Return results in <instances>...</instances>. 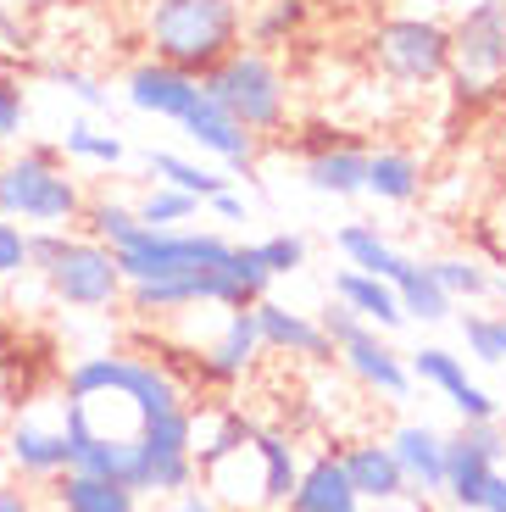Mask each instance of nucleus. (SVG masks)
<instances>
[{"label":"nucleus","mask_w":506,"mask_h":512,"mask_svg":"<svg viewBox=\"0 0 506 512\" xmlns=\"http://www.w3.org/2000/svg\"><path fill=\"white\" fill-rule=\"evenodd\" d=\"M490 295H501V301H506V279H490Z\"/></svg>","instance_id":"a18cd8bd"},{"label":"nucleus","mask_w":506,"mask_h":512,"mask_svg":"<svg viewBox=\"0 0 506 512\" xmlns=\"http://www.w3.org/2000/svg\"><path fill=\"white\" fill-rule=\"evenodd\" d=\"M0 218L23 229H73L84 218V190L62 167V145H23L0 156Z\"/></svg>","instance_id":"7ed1b4c3"},{"label":"nucleus","mask_w":506,"mask_h":512,"mask_svg":"<svg viewBox=\"0 0 506 512\" xmlns=\"http://www.w3.org/2000/svg\"><path fill=\"white\" fill-rule=\"evenodd\" d=\"M201 95L223 106L240 128H251L256 140L262 134H279L284 117H290V78H284V67L267 51H256V45L228 51L212 73H201Z\"/></svg>","instance_id":"20e7f679"},{"label":"nucleus","mask_w":506,"mask_h":512,"mask_svg":"<svg viewBox=\"0 0 506 512\" xmlns=\"http://www.w3.org/2000/svg\"><path fill=\"white\" fill-rule=\"evenodd\" d=\"M0 512H39V507H34V496H28V490L0 485Z\"/></svg>","instance_id":"37998d69"},{"label":"nucleus","mask_w":506,"mask_h":512,"mask_svg":"<svg viewBox=\"0 0 506 512\" xmlns=\"http://www.w3.org/2000/svg\"><path fill=\"white\" fill-rule=\"evenodd\" d=\"M162 512H217V507H212L206 496H195V490H184V496H173Z\"/></svg>","instance_id":"c03bdc74"},{"label":"nucleus","mask_w":506,"mask_h":512,"mask_svg":"<svg viewBox=\"0 0 506 512\" xmlns=\"http://www.w3.org/2000/svg\"><path fill=\"white\" fill-rule=\"evenodd\" d=\"M334 357H345V368H351L356 379L367 384V390H379V396H390V401H406V396H412V368L401 362V351L384 346L379 329H362L356 340H345Z\"/></svg>","instance_id":"2eb2a0df"},{"label":"nucleus","mask_w":506,"mask_h":512,"mask_svg":"<svg viewBox=\"0 0 506 512\" xmlns=\"http://www.w3.org/2000/svg\"><path fill=\"white\" fill-rule=\"evenodd\" d=\"M256 351H262V334H256L251 307H228L217 340L201 351V379L206 384H240L256 368Z\"/></svg>","instance_id":"ddd939ff"},{"label":"nucleus","mask_w":506,"mask_h":512,"mask_svg":"<svg viewBox=\"0 0 506 512\" xmlns=\"http://www.w3.org/2000/svg\"><path fill=\"white\" fill-rule=\"evenodd\" d=\"M367 195H379L390 206H406L423 195V162L412 151H367Z\"/></svg>","instance_id":"b1692460"},{"label":"nucleus","mask_w":506,"mask_h":512,"mask_svg":"<svg viewBox=\"0 0 506 512\" xmlns=\"http://www.w3.org/2000/svg\"><path fill=\"white\" fill-rule=\"evenodd\" d=\"M429 273L451 301H479V295H490V279H495L479 256H440V262H429Z\"/></svg>","instance_id":"c756f323"},{"label":"nucleus","mask_w":506,"mask_h":512,"mask_svg":"<svg viewBox=\"0 0 506 512\" xmlns=\"http://www.w3.org/2000/svg\"><path fill=\"white\" fill-rule=\"evenodd\" d=\"M317 323H323V334H329V340H334V351H340L345 340H356V334H362V329H373V323H362V318H356L351 307H345V301H334V307L323 312V318H317Z\"/></svg>","instance_id":"58836bf2"},{"label":"nucleus","mask_w":506,"mask_h":512,"mask_svg":"<svg viewBox=\"0 0 506 512\" xmlns=\"http://www.w3.org/2000/svg\"><path fill=\"white\" fill-rule=\"evenodd\" d=\"M501 435H506V418H501Z\"/></svg>","instance_id":"49530a36"},{"label":"nucleus","mask_w":506,"mask_h":512,"mask_svg":"<svg viewBox=\"0 0 506 512\" xmlns=\"http://www.w3.org/2000/svg\"><path fill=\"white\" fill-rule=\"evenodd\" d=\"M340 251H345V262H351V268L373 273V279H384V284H401L406 273L418 268V262H412L406 251H395V245L373 229V223H345V229H340Z\"/></svg>","instance_id":"4be33fe9"},{"label":"nucleus","mask_w":506,"mask_h":512,"mask_svg":"<svg viewBox=\"0 0 506 512\" xmlns=\"http://www.w3.org/2000/svg\"><path fill=\"white\" fill-rule=\"evenodd\" d=\"M306 184H312L317 195H362L367 184V151L356 140H340L329 145V151H312L306 156Z\"/></svg>","instance_id":"5701e85b"},{"label":"nucleus","mask_w":506,"mask_h":512,"mask_svg":"<svg viewBox=\"0 0 506 512\" xmlns=\"http://www.w3.org/2000/svg\"><path fill=\"white\" fill-rule=\"evenodd\" d=\"M62 156H73V162H95V167H117L123 162V140L117 134H106V128H95V123H67V134H62Z\"/></svg>","instance_id":"7c9ffc66"},{"label":"nucleus","mask_w":506,"mask_h":512,"mask_svg":"<svg viewBox=\"0 0 506 512\" xmlns=\"http://www.w3.org/2000/svg\"><path fill=\"white\" fill-rule=\"evenodd\" d=\"M228 273H234V284H240L245 301H262L267 284H273V273H267V262H262L256 245H234V251H228Z\"/></svg>","instance_id":"c9c22d12"},{"label":"nucleus","mask_w":506,"mask_h":512,"mask_svg":"<svg viewBox=\"0 0 506 512\" xmlns=\"http://www.w3.org/2000/svg\"><path fill=\"white\" fill-rule=\"evenodd\" d=\"M334 301H345V307H351L362 323H373V329H401V323H406L395 284L373 279V273H362V268H340V273H334Z\"/></svg>","instance_id":"412c9836"},{"label":"nucleus","mask_w":506,"mask_h":512,"mask_svg":"<svg viewBox=\"0 0 506 512\" xmlns=\"http://www.w3.org/2000/svg\"><path fill=\"white\" fill-rule=\"evenodd\" d=\"M123 90H128V106H134V112L184 123V117L195 112V101H201V78L184 73V67H167V62H156V56H145V62L128 67Z\"/></svg>","instance_id":"9d476101"},{"label":"nucleus","mask_w":506,"mask_h":512,"mask_svg":"<svg viewBox=\"0 0 506 512\" xmlns=\"http://www.w3.org/2000/svg\"><path fill=\"white\" fill-rule=\"evenodd\" d=\"M251 318H256V334H262V351H284V357H301V362L334 357V340L306 312H290V307H279V301L262 295V301H251Z\"/></svg>","instance_id":"f8f14e48"},{"label":"nucleus","mask_w":506,"mask_h":512,"mask_svg":"<svg viewBox=\"0 0 506 512\" xmlns=\"http://www.w3.org/2000/svg\"><path fill=\"white\" fill-rule=\"evenodd\" d=\"M6 457H12L28 479H56V474H67V468H73V440H67L62 423L17 418L12 435H6Z\"/></svg>","instance_id":"4468645a"},{"label":"nucleus","mask_w":506,"mask_h":512,"mask_svg":"<svg viewBox=\"0 0 506 512\" xmlns=\"http://www.w3.org/2000/svg\"><path fill=\"white\" fill-rule=\"evenodd\" d=\"M28 128V90L17 73H0V145H17Z\"/></svg>","instance_id":"f704fd0d"},{"label":"nucleus","mask_w":506,"mask_h":512,"mask_svg":"<svg viewBox=\"0 0 506 512\" xmlns=\"http://www.w3.org/2000/svg\"><path fill=\"white\" fill-rule=\"evenodd\" d=\"M34 12H84V6H112V0H23Z\"/></svg>","instance_id":"a19ab883"},{"label":"nucleus","mask_w":506,"mask_h":512,"mask_svg":"<svg viewBox=\"0 0 506 512\" xmlns=\"http://www.w3.org/2000/svg\"><path fill=\"white\" fill-rule=\"evenodd\" d=\"M28 268L45 279V290L78 312H101L123 301V273L117 256L101 240L73 229H28Z\"/></svg>","instance_id":"f03ea898"},{"label":"nucleus","mask_w":506,"mask_h":512,"mask_svg":"<svg viewBox=\"0 0 506 512\" xmlns=\"http://www.w3.org/2000/svg\"><path fill=\"white\" fill-rule=\"evenodd\" d=\"M451 73L506 84V0H468L451 23Z\"/></svg>","instance_id":"1a4fd4ad"},{"label":"nucleus","mask_w":506,"mask_h":512,"mask_svg":"<svg viewBox=\"0 0 506 512\" xmlns=\"http://www.w3.org/2000/svg\"><path fill=\"white\" fill-rule=\"evenodd\" d=\"M84 234L89 240H101L106 251H128V245L145 234V223H140V212L134 206H123V201H112V195H101V201H84Z\"/></svg>","instance_id":"bb28decb"},{"label":"nucleus","mask_w":506,"mask_h":512,"mask_svg":"<svg viewBox=\"0 0 506 512\" xmlns=\"http://www.w3.org/2000/svg\"><path fill=\"white\" fill-rule=\"evenodd\" d=\"M234 245L223 234H195V229H145L128 251L117 256L123 284H156V279H190V273H212L228 262Z\"/></svg>","instance_id":"0eeeda50"},{"label":"nucleus","mask_w":506,"mask_h":512,"mask_svg":"<svg viewBox=\"0 0 506 512\" xmlns=\"http://www.w3.org/2000/svg\"><path fill=\"white\" fill-rule=\"evenodd\" d=\"M51 512H140V496L117 479L67 468L51 479Z\"/></svg>","instance_id":"aec40b11"},{"label":"nucleus","mask_w":506,"mask_h":512,"mask_svg":"<svg viewBox=\"0 0 506 512\" xmlns=\"http://www.w3.org/2000/svg\"><path fill=\"white\" fill-rule=\"evenodd\" d=\"M367 56L384 78H395L406 90H423V84H440L451 73V28L412 12L379 17L373 34H367Z\"/></svg>","instance_id":"39448f33"},{"label":"nucleus","mask_w":506,"mask_h":512,"mask_svg":"<svg viewBox=\"0 0 506 512\" xmlns=\"http://www.w3.org/2000/svg\"><path fill=\"white\" fill-rule=\"evenodd\" d=\"M251 457L262 462V479H256L262 501L284 507V501H290V490H295V479H301V462H295L290 435H279V429H256V435H251Z\"/></svg>","instance_id":"393cba45"},{"label":"nucleus","mask_w":506,"mask_h":512,"mask_svg":"<svg viewBox=\"0 0 506 512\" xmlns=\"http://www.w3.org/2000/svg\"><path fill=\"white\" fill-rule=\"evenodd\" d=\"M206 206H212L217 218H228V223H240V218H245V201H240V195H234V190L212 195V201H206Z\"/></svg>","instance_id":"ea45409f"},{"label":"nucleus","mask_w":506,"mask_h":512,"mask_svg":"<svg viewBox=\"0 0 506 512\" xmlns=\"http://www.w3.org/2000/svg\"><path fill=\"white\" fill-rule=\"evenodd\" d=\"M462 340H468L473 362H506V312H468L462 318Z\"/></svg>","instance_id":"473e14b6"},{"label":"nucleus","mask_w":506,"mask_h":512,"mask_svg":"<svg viewBox=\"0 0 506 512\" xmlns=\"http://www.w3.org/2000/svg\"><path fill=\"white\" fill-rule=\"evenodd\" d=\"M290 512H362V496L351 490V479H345L340 457H312L301 468V479H295L290 501H284Z\"/></svg>","instance_id":"6ab92c4d"},{"label":"nucleus","mask_w":506,"mask_h":512,"mask_svg":"<svg viewBox=\"0 0 506 512\" xmlns=\"http://www.w3.org/2000/svg\"><path fill=\"white\" fill-rule=\"evenodd\" d=\"M178 128L190 134V145H201V151L217 156V162H228V167H256V134H251V128H240L217 101H206V95L195 101V112L184 117Z\"/></svg>","instance_id":"dca6fc26"},{"label":"nucleus","mask_w":506,"mask_h":512,"mask_svg":"<svg viewBox=\"0 0 506 512\" xmlns=\"http://www.w3.org/2000/svg\"><path fill=\"white\" fill-rule=\"evenodd\" d=\"M151 179L173 184V190L195 195V201H212V195L228 190V179L217 173V167H201V162H190V156H178V151H151Z\"/></svg>","instance_id":"cd10ccee"},{"label":"nucleus","mask_w":506,"mask_h":512,"mask_svg":"<svg viewBox=\"0 0 506 512\" xmlns=\"http://www.w3.org/2000/svg\"><path fill=\"white\" fill-rule=\"evenodd\" d=\"M340 468L345 479H351V490L362 501H379V507H395L401 496H412L401 479V468H395V451L379 446V440H356V446L340 451Z\"/></svg>","instance_id":"a211bd4d"},{"label":"nucleus","mask_w":506,"mask_h":512,"mask_svg":"<svg viewBox=\"0 0 506 512\" xmlns=\"http://www.w3.org/2000/svg\"><path fill=\"white\" fill-rule=\"evenodd\" d=\"M506 457V435H501V418L495 423H462L456 435H445V496L456 501V507L479 512L484 507V485H490V474L501 468Z\"/></svg>","instance_id":"6e6552de"},{"label":"nucleus","mask_w":506,"mask_h":512,"mask_svg":"<svg viewBox=\"0 0 506 512\" xmlns=\"http://www.w3.org/2000/svg\"><path fill=\"white\" fill-rule=\"evenodd\" d=\"M256 251H262V262H267L273 279H284V273H295L306 262V240H301V234H273V240H262Z\"/></svg>","instance_id":"e433bc0d"},{"label":"nucleus","mask_w":506,"mask_h":512,"mask_svg":"<svg viewBox=\"0 0 506 512\" xmlns=\"http://www.w3.org/2000/svg\"><path fill=\"white\" fill-rule=\"evenodd\" d=\"M479 512H506V474H501V468H495L490 485H484V507Z\"/></svg>","instance_id":"79ce46f5"},{"label":"nucleus","mask_w":506,"mask_h":512,"mask_svg":"<svg viewBox=\"0 0 506 512\" xmlns=\"http://www.w3.org/2000/svg\"><path fill=\"white\" fill-rule=\"evenodd\" d=\"M134 212H140L145 229H178V223H190L195 212H201V201H195V195H184V190H173V184H156V190L134 206Z\"/></svg>","instance_id":"2f4dec72"},{"label":"nucleus","mask_w":506,"mask_h":512,"mask_svg":"<svg viewBox=\"0 0 506 512\" xmlns=\"http://www.w3.org/2000/svg\"><path fill=\"white\" fill-rule=\"evenodd\" d=\"M384 446L395 451V468L412 496H434L445 485V435H434L429 423H401Z\"/></svg>","instance_id":"f3484780"},{"label":"nucleus","mask_w":506,"mask_h":512,"mask_svg":"<svg viewBox=\"0 0 506 512\" xmlns=\"http://www.w3.org/2000/svg\"><path fill=\"white\" fill-rule=\"evenodd\" d=\"M395 295H401V312H406V318H423V323H445V318H451V307H456L451 295L434 284L429 262H418V268L406 273V279L395 284Z\"/></svg>","instance_id":"c85d7f7f"},{"label":"nucleus","mask_w":506,"mask_h":512,"mask_svg":"<svg viewBox=\"0 0 506 512\" xmlns=\"http://www.w3.org/2000/svg\"><path fill=\"white\" fill-rule=\"evenodd\" d=\"M412 368V379H423V384H434L445 401H451L456 412H462V423H495L501 418V407H495V396L484 390V384H473L468 379V362L456 357V351H445V346H423L418 357L406 362Z\"/></svg>","instance_id":"9b49d317"},{"label":"nucleus","mask_w":506,"mask_h":512,"mask_svg":"<svg viewBox=\"0 0 506 512\" xmlns=\"http://www.w3.org/2000/svg\"><path fill=\"white\" fill-rule=\"evenodd\" d=\"M140 34L156 62L184 67V73H212L228 51L245 39V6L240 0H145Z\"/></svg>","instance_id":"f257e3e1"},{"label":"nucleus","mask_w":506,"mask_h":512,"mask_svg":"<svg viewBox=\"0 0 506 512\" xmlns=\"http://www.w3.org/2000/svg\"><path fill=\"white\" fill-rule=\"evenodd\" d=\"M28 273V229L12 218H0V284Z\"/></svg>","instance_id":"4c0bfd02"},{"label":"nucleus","mask_w":506,"mask_h":512,"mask_svg":"<svg viewBox=\"0 0 506 512\" xmlns=\"http://www.w3.org/2000/svg\"><path fill=\"white\" fill-rule=\"evenodd\" d=\"M39 73L51 78V84H56V90H62V95H73L78 106H89V112H101V106L112 101V95H106V84H101V78H95V73H84V67H73V62H45V67H39Z\"/></svg>","instance_id":"72a5a7b5"},{"label":"nucleus","mask_w":506,"mask_h":512,"mask_svg":"<svg viewBox=\"0 0 506 512\" xmlns=\"http://www.w3.org/2000/svg\"><path fill=\"white\" fill-rule=\"evenodd\" d=\"M84 390H123L145 418H162V412L190 407L184 384L167 362L156 357H128V351H106V357H78L67 368V396H84Z\"/></svg>","instance_id":"423d86ee"},{"label":"nucleus","mask_w":506,"mask_h":512,"mask_svg":"<svg viewBox=\"0 0 506 512\" xmlns=\"http://www.w3.org/2000/svg\"><path fill=\"white\" fill-rule=\"evenodd\" d=\"M306 23H312V0H262L245 23V34H251L256 51H273V45H290Z\"/></svg>","instance_id":"a878e982"}]
</instances>
